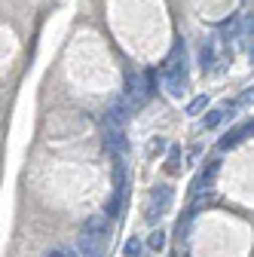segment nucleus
<instances>
[{"mask_svg": "<svg viewBox=\"0 0 254 257\" xmlns=\"http://www.w3.org/2000/svg\"><path fill=\"white\" fill-rule=\"evenodd\" d=\"M211 61H214V49H211V43H205V46L199 49V64H202V71L211 68Z\"/></svg>", "mask_w": 254, "mask_h": 257, "instance_id": "nucleus-12", "label": "nucleus"}, {"mask_svg": "<svg viewBox=\"0 0 254 257\" xmlns=\"http://www.w3.org/2000/svg\"><path fill=\"white\" fill-rule=\"evenodd\" d=\"M205 107H208V98H205V95H199V98H193V101L187 104V113H190V116H199Z\"/></svg>", "mask_w": 254, "mask_h": 257, "instance_id": "nucleus-11", "label": "nucleus"}, {"mask_svg": "<svg viewBox=\"0 0 254 257\" xmlns=\"http://www.w3.org/2000/svg\"><path fill=\"white\" fill-rule=\"evenodd\" d=\"M46 257H83V254H77V251H71V248H55V251H49Z\"/></svg>", "mask_w": 254, "mask_h": 257, "instance_id": "nucleus-17", "label": "nucleus"}, {"mask_svg": "<svg viewBox=\"0 0 254 257\" xmlns=\"http://www.w3.org/2000/svg\"><path fill=\"white\" fill-rule=\"evenodd\" d=\"M220 31H224V37H236V31H239V19L233 16L230 22H224V25H220Z\"/></svg>", "mask_w": 254, "mask_h": 257, "instance_id": "nucleus-16", "label": "nucleus"}, {"mask_svg": "<svg viewBox=\"0 0 254 257\" xmlns=\"http://www.w3.org/2000/svg\"><path fill=\"white\" fill-rule=\"evenodd\" d=\"M83 230H86V233H95V236H104V239H107V233H110V223H107V217H104V214H92V217L83 223Z\"/></svg>", "mask_w": 254, "mask_h": 257, "instance_id": "nucleus-7", "label": "nucleus"}, {"mask_svg": "<svg viewBox=\"0 0 254 257\" xmlns=\"http://www.w3.org/2000/svg\"><path fill=\"white\" fill-rule=\"evenodd\" d=\"M163 150H166V141H163V138H156V141L150 144V153H163Z\"/></svg>", "mask_w": 254, "mask_h": 257, "instance_id": "nucleus-18", "label": "nucleus"}, {"mask_svg": "<svg viewBox=\"0 0 254 257\" xmlns=\"http://www.w3.org/2000/svg\"><path fill=\"white\" fill-rule=\"evenodd\" d=\"M245 31H248V34H254V19H245Z\"/></svg>", "mask_w": 254, "mask_h": 257, "instance_id": "nucleus-19", "label": "nucleus"}, {"mask_svg": "<svg viewBox=\"0 0 254 257\" xmlns=\"http://www.w3.org/2000/svg\"><path fill=\"white\" fill-rule=\"evenodd\" d=\"M147 80L150 77L141 74H129V80H125V98L132 101V107H141L147 101Z\"/></svg>", "mask_w": 254, "mask_h": 257, "instance_id": "nucleus-2", "label": "nucleus"}, {"mask_svg": "<svg viewBox=\"0 0 254 257\" xmlns=\"http://www.w3.org/2000/svg\"><path fill=\"white\" fill-rule=\"evenodd\" d=\"M251 132H254V125H242V128H236V132H230V135H224V138H220V144H217V147H220V150L236 147V144H239L245 135H251Z\"/></svg>", "mask_w": 254, "mask_h": 257, "instance_id": "nucleus-9", "label": "nucleus"}, {"mask_svg": "<svg viewBox=\"0 0 254 257\" xmlns=\"http://www.w3.org/2000/svg\"><path fill=\"white\" fill-rule=\"evenodd\" d=\"M104 236H95V233H80V239H77V251L83 254V257H104Z\"/></svg>", "mask_w": 254, "mask_h": 257, "instance_id": "nucleus-3", "label": "nucleus"}, {"mask_svg": "<svg viewBox=\"0 0 254 257\" xmlns=\"http://www.w3.org/2000/svg\"><path fill=\"white\" fill-rule=\"evenodd\" d=\"M248 104H254V86H251L248 92H242V95H239V98L233 101V107H248Z\"/></svg>", "mask_w": 254, "mask_h": 257, "instance_id": "nucleus-15", "label": "nucleus"}, {"mask_svg": "<svg viewBox=\"0 0 254 257\" xmlns=\"http://www.w3.org/2000/svg\"><path fill=\"white\" fill-rule=\"evenodd\" d=\"M178 169H181V147H172V150H169V159H166V172L175 175Z\"/></svg>", "mask_w": 254, "mask_h": 257, "instance_id": "nucleus-10", "label": "nucleus"}, {"mask_svg": "<svg viewBox=\"0 0 254 257\" xmlns=\"http://www.w3.org/2000/svg\"><path fill=\"white\" fill-rule=\"evenodd\" d=\"M122 254H125V257H141V242H138L135 236H129V242L122 245Z\"/></svg>", "mask_w": 254, "mask_h": 257, "instance_id": "nucleus-13", "label": "nucleus"}, {"mask_svg": "<svg viewBox=\"0 0 254 257\" xmlns=\"http://www.w3.org/2000/svg\"><path fill=\"white\" fill-rule=\"evenodd\" d=\"M147 245H150V251H160V248L166 245V233H163V230H153V236L147 239Z\"/></svg>", "mask_w": 254, "mask_h": 257, "instance_id": "nucleus-14", "label": "nucleus"}, {"mask_svg": "<svg viewBox=\"0 0 254 257\" xmlns=\"http://www.w3.org/2000/svg\"><path fill=\"white\" fill-rule=\"evenodd\" d=\"M132 110H135V107H132V101H129V98H113V101H110V107H107V113H104V119H107V122H113V125H122L125 119L132 116Z\"/></svg>", "mask_w": 254, "mask_h": 257, "instance_id": "nucleus-4", "label": "nucleus"}, {"mask_svg": "<svg viewBox=\"0 0 254 257\" xmlns=\"http://www.w3.org/2000/svg\"><path fill=\"white\" fill-rule=\"evenodd\" d=\"M251 64H254V49H251Z\"/></svg>", "mask_w": 254, "mask_h": 257, "instance_id": "nucleus-20", "label": "nucleus"}, {"mask_svg": "<svg viewBox=\"0 0 254 257\" xmlns=\"http://www.w3.org/2000/svg\"><path fill=\"white\" fill-rule=\"evenodd\" d=\"M104 147L110 150V153H122L125 150V138H122V125H113V122H107L104 119Z\"/></svg>", "mask_w": 254, "mask_h": 257, "instance_id": "nucleus-5", "label": "nucleus"}, {"mask_svg": "<svg viewBox=\"0 0 254 257\" xmlns=\"http://www.w3.org/2000/svg\"><path fill=\"white\" fill-rule=\"evenodd\" d=\"M172 205V187H153L150 199H147V220H160Z\"/></svg>", "mask_w": 254, "mask_h": 257, "instance_id": "nucleus-1", "label": "nucleus"}, {"mask_svg": "<svg viewBox=\"0 0 254 257\" xmlns=\"http://www.w3.org/2000/svg\"><path fill=\"white\" fill-rule=\"evenodd\" d=\"M230 110H233V104H230V107H217V110H208V113H205V119H202V125H205V128H217V125L224 122L227 116H233Z\"/></svg>", "mask_w": 254, "mask_h": 257, "instance_id": "nucleus-8", "label": "nucleus"}, {"mask_svg": "<svg viewBox=\"0 0 254 257\" xmlns=\"http://www.w3.org/2000/svg\"><path fill=\"white\" fill-rule=\"evenodd\" d=\"M214 175H217V163H211L205 172H199L196 181H193V190H190V199H199V193H208L211 184H214Z\"/></svg>", "mask_w": 254, "mask_h": 257, "instance_id": "nucleus-6", "label": "nucleus"}]
</instances>
